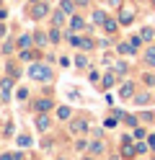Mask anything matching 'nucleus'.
I'll return each mask as SVG.
<instances>
[{"mask_svg":"<svg viewBox=\"0 0 155 160\" xmlns=\"http://www.w3.org/2000/svg\"><path fill=\"white\" fill-rule=\"evenodd\" d=\"M28 78L31 80H39V83H49V80H52V70L47 65H31L28 67Z\"/></svg>","mask_w":155,"mask_h":160,"instance_id":"nucleus-1","label":"nucleus"},{"mask_svg":"<svg viewBox=\"0 0 155 160\" xmlns=\"http://www.w3.org/2000/svg\"><path fill=\"white\" fill-rule=\"evenodd\" d=\"M134 21V8L132 5H121V11H119V23L121 26H129Z\"/></svg>","mask_w":155,"mask_h":160,"instance_id":"nucleus-2","label":"nucleus"},{"mask_svg":"<svg viewBox=\"0 0 155 160\" xmlns=\"http://www.w3.org/2000/svg\"><path fill=\"white\" fill-rule=\"evenodd\" d=\"M134 152H137V147L132 145L129 137H124V139H121V155H124V158H132Z\"/></svg>","mask_w":155,"mask_h":160,"instance_id":"nucleus-3","label":"nucleus"},{"mask_svg":"<svg viewBox=\"0 0 155 160\" xmlns=\"http://www.w3.org/2000/svg\"><path fill=\"white\" fill-rule=\"evenodd\" d=\"M49 13V8L44 3H34V8H31V18H44Z\"/></svg>","mask_w":155,"mask_h":160,"instance_id":"nucleus-4","label":"nucleus"},{"mask_svg":"<svg viewBox=\"0 0 155 160\" xmlns=\"http://www.w3.org/2000/svg\"><path fill=\"white\" fill-rule=\"evenodd\" d=\"M49 108H52V101H49V98H39V101H36V111H39V114H47Z\"/></svg>","mask_w":155,"mask_h":160,"instance_id":"nucleus-5","label":"nucleus"},{"mask_svg":"<svg viewBox=\"0 0 155 160\" xmlns=\"http://www.w3.org/2000/svg\"><path fill=\"white\" fill-rule=\"evenodd\" d=\"M36 129H39V132H47V129H49V116H47V114H39V119H36Z\"/></svg>","mask_w":155,"mask_h":160,"instance_id":"nucleus-6","label":"nucleus"},{"mask_svg":"<svg viewBox=\"0 0 155 160\" xmlns=\"http://www.w3.org/2000/svg\"><path fill=\"white\" fill-rule=\"evenodd\" d=\"M132 93H134V85H132V83H124V85L119 88V96H121V98H129Z\"/></svg>","mask_w":155,"mask_h":160,"instance_id":"nucleus-7","label":"nucleus"},{"mask_svg":"<svg viewBox=\"0 0 155 160\" xmlns=\"http://www.w3.org/2000/svg\"><path fill=\"white\" fill-rule=\"evenodd\" d=\"M101 26H103V28H106V31H109V34H114V31H116V26H119V21H111V18H106V21H103Z\"/></svg>","mask_w":155,"mask_h":160,"instance_id":"nucleus-8","label":"nucleus"},{"mask_svg":"<svg viewBox=\"0 0 155 160\" xmlns=\"http://www.w3.org/2000/svg\"><path fill=\"white\" fill-rule=\"evenodd\" d=\"M52 21H54V26H62V23H65V11L59 8V11H57L54 16H52Z\"/></svg>","mask_w":155,"mask_h":160,"instance_id":"nucleus-9","label":"nucleus"},{"mask_svg":"<svg viewBox=\"0 0 155 160\" xmlns=\"http://www.w3.org/2000/svg\"><path fill=\"white\" fill-rule=\"evenodd\" d=\"M0 88H3V98H8L10 91H13V80H3V85H0Z\"/></svg>","mask_w":155,"mask_h":160,"instance_id":"nucleus-10","label":"nucleus"},{"mask_svg":"<svg viewBox=\"0 0 155 160\" xmlns=\"http://www.w3.org/2000/svg\"><path fill=\"white\" fill-rule=\"evenodd\" d=\"M70 129L80 134V132H85V129H88V124H85V122H72V124H70Z\"/></svg>","mask_w":155,"mask_h":160,"instance_id":"nucleus-11","label":"nucleus"},{"mask_svg":"<svg viewBox=\"0 0 155 160\" xmlns=\"http://www.w3.org/2000/svg\"><path fill=\"white\" fill-rule=\"evenodd\" d=\"M145 62H147V65H152V67H155V47H150L147 52H145Z\"/></svg>","mask_w":155,"mask_h":160,"instance_id":"nucleus-12","label":"nucleus"},{"mask_svg":"<svg viewBox=\"0 0 155 160\" xmlns=\"http://www.w3.org/2000/svg\"><path fill=\"white\" fill-rule=\"evenodd\" d=\"M59 8H62L65 13H72V11H75V3H72V0H62V3H59Z\"/></svg>","mask_w":155,"mask_h":160,"instance_id":"nucleus-13","label":"nucleus"},{"mask_svg":"<svg viewBox=\"0 0 155 160\" xmlns=\"http://www.w3.org/2000/svg\"><path fill=\"white\" fill-rule=\"evenodd\" d=\"M31 44H34V36H21V39H18V47H21V49H26V47H31Z\"/></svg>","mask_w":155,"mask_h":160,"instance_id":"nucleus-14","label":"nucleus"},{"mask_svg":"<svg viewBox=\"0 0 155 160\" xmlns=\"http://www.w3.org/2000/svg\"><path fill=\"white\" fill-rule=\"evenodd\" d=\"M152 34H155V31H152L150 26H145L142 31H140V36H142V42H150V39H152Z\"/></svg>","mask_w":155,"mask_h":160,"instance_id":"nucleus-15","label":"nucleus"},{"mask_svg":"<svg viewBox=\"0 0 155 160\" xmlns=\"http://www.w3.org/2000/svg\"><path fill=\"white\" fill-rule=\"evenodd\" d=\"M114 83H116V75H114V72H109L106 78H103V88H111Z\"/></svg>","mask_w":155,"mask_h":160,"instance_id":"nucleus-16","label":"nucleus"},{"mask_svg":"<svg viewBox=\"0 0 155 160\" xmlns=\"http://www.w3.org/2000/svg\"><path fill=\"white\" fill-rule=\"evenodd\" d=\"M93 21H96V23H103V21H106V13H103V11H93Z\"/></svg>","mask_w":155,"mask_h":160,"instance_id":"nucleus-17","label":"nucleus"},{"mask_svg":"<svg viewBox=\"0 0 155 160\" xmlns=\"http://www.w3.org/2000/svg\"><path fill=\"white\" fill-rule=\"evenodd\" d=\"M75 65H78V67H88V57H85V54H78V57H75Z\"/></svg>","mask_w":155,"mask_h":160,"instance_id":"nucleus-18","label":"nucleus"},{"mask_svg":"<svg viewBox=\"0 0 155 160\" xmlns=\"http://www.w3.org/2000/svg\"><path fill=\"white\" fill-rule=\"evenodd\" d=\"M28 145H31V137L28 134H21L18 137V147H28Z\"/></svg>","mask_w":155,"mask_h":160,"instance_id":"nucleus-19","label":"nucleus"},{"mask_svg":"<svg viewBox=\"0 0 155 160\" xmlns=\"http://www.w3.org/2000/svg\"><path fill=\"white\" fill-rule=\"evenodd\" d=\"M90 152H93V155L103 152V142H90Z\"/></svg>","mask_w":155,"mask_h":160,"instance_id":"nucleus-20","label":"nucleus"},{"mask_svg":"<svg viewBox=\"0 0 155 160\" xmlns=\"http://www.w3.org/2000/svg\"><path fill=\"white\" fill-rule=\"evenodd\" d=\"M49 42H54V44L59 42V28H57V26H54V28L49 31Z\"/></svg>","mask_w":155,"mask_h":160,"instance_id":"nucleus-21","label":"nucleus"},{"mask_svg":"<svg viewBox=\"0 0 155 160\" xmlns=\"http://www.w3.org/2000/svg\"><path fill=\"white\" fill-rule=\"evenodd\" d=\"M119 52H121V54H132L134 47H132V44H119Z\"/></svg>","mask_w":155,"mask_h":160,"instance_id":"nucleus-22","label":"nucleus"},{"mask_svg":"<svg viewBox=\"0 0 155 160\" xmlns=\"http://www.w3.org/2000/svg\"><path fill=\"white\" fill-rule=\"evenodd\" d=\"M147 101H150V98L145 96V93H142V96H134V103H137V106H145V103H147Z\"/></svg>","mask_w":155,"mask_h":160,"instance_id":"nucleus-23","label":"nucleus"},{"mask_svg":"<svg viewBox=\"0 0 155 160\" xmlns=\"http://www.w3.org/2000/svg\"><path fill=\"white\" fill-rule=\"evenodd\" d=\"M34 42H36L39 47H44V44H47V36H44V34H34Z\"/></svg>","mask_w":155,"mask_h":160,"instance_id":"nucleus-24","label":"nucleus"},{"mask_svg":"<svg viewBox=\"0 0 155 160\" xmlns=\"http://www.w3.org/2000/svg\"><path fill=\"white\" fill-rule=\"evenodd\" d=\"M57 116H59V119H70V108H67V106H62L59 111H57Z\"/></svg>","mask_w":155,"mask_h":160,"instance_id":"nucleus-25","label":"nucleus"},{"mask_svg":"<svg viewBox=\"0 0 155 160\" xmlns=\"http://www.w3.org/2000/svg\"><path fill=\"white\" fill-rule=\"evenodd\" d=\"M70 23H72V28H83V18H78V16H75Z\"/></svg>","mask_w":155,"mask_h":160,"instance_id":"nucleus-26","label":"nucleus"},{"mask_svg":"<svg viewBox=\"0 0 155 160\" xmlns=\"http://www.w3.org/2000/svg\"><path fill=\"white\" fill-rule=\"evenodd\" d=\"M80 49H93V42H90V39H83V42H80Z\"/></svg>","mask_w":155,"mask_h":160,"instance_id":"nucleus-27","label":"nucleus"},{"mask_svg":"<svg viewBox=\"0 0 155 160\" xmlns=\"http://www.w3.org/2000/svg\"><path fill=\"white\" fill-rule=\"evenodd\" d=\"M0 160H16V152H3V155H0Z\"/></svg>","mask_w":155,"mask_h":160,"instance_id":"nucleus-28","label":"nucleus"},{"mask_svg":"<svg viewBox=\"0 0 155 160\" xmlns=\"http://www.w3.org/2000/svg\"><path fill=\"white\" fill-rule=\"evenodd\" d=\"M124 124H129V127H134V124H137V119H134V116H124Z\"/></svg>","mask_w":155,"mask_h":160,"instance_id":"nucleus-29","label":"nucleus"},{"mask_svg":"<svg viewBox=\"0 0 155 160\" xmlns=\"http://www.w3.org/2000/svg\"><path fill=\"white\" fill-rule=\"evenodd\" d=\"M80 42H83L80 36H70V44H72V47H80Z\"/></svg>","mask_w":155,"mask_h":160,"instance_id":"nucleus-30","label":"nucleus"},{"mask_svg":"<svg viewBox=\"0 0 155 160\" xmlns=\"http://www.w3.org/2000/svg\"><path fill=\"white\" fill-rule=\"evenodd\" d=\"M140 42H142V36H132V42H129V44H132L134 49H137V47H140Z\"/></svg>","mask_w":155,"mask_h":160,"instance_id":"nucleus-31","label":"nucleus"},{"mask_svg":"<svg viewBox=\"0 0 155 160\" xmlns=\"http://www.w3.org/2000/svg\"><path fill=\"white\" fill-rule=\"evenodd\" d=\"M21 59H34V52H26L23 49V52H21Z\"/></svg>","mask_w":155,"mask_h":160,"instance_id":"nucleus-32","label":"nucleus"},{"mask_svg":"<svg viewBox=\"0 0 155 160\" xmlns=\"http://www.w3.org/2000/svg\"><path fill=\"white\" fill-rule=\"evenodd\" d=\"M18 98H21V101H23V98H28V91H26V88H21V91H18Z\"/></svg>","mask_w":155,"mask_h":160,"instance_id":"nucleus-33","label":"nucleus"},{"mask_svg":"<svg viewBox=\"0 0 155 160\" xmlns=\"http://www.w3.org/2000/svg\"><path fill=\"white\" fill-rule=\"evenodd\" d=\"M5 18H8V13L3 11V8H0V21H5Z\"/></svg>","mask_w":155,"mask_h":160,"instance_id":"nucleus-34","label":"nucleus"},{"mask_svg":"<svg viewBox=\"0 0 155 160\" xmlns=\"http://www.w3.org/2000/svg\"><path fill=\"white\" fill-rule=\"evenodd\" d=\"M150 147H152V150H155V134H152V137H150Z\"/></svg>","mask_w":155,"mask_h":160,"instance_id":"nucleus-35","label":"nucleus"},{"mask_svg":"<svg viewBox=\"0 0 155 160\" xmlns=\"http://www.w3.org/2000/svg\"><path fill=\"white\" fill-rule=\"evenodd\" d=\"M109 3H111V5H121V0H109Z\"/></svg>","mask_w":155,"mask_h":160,"instance_id":"nucleus-36","label":"nucleus"},{"mask_svg":"<svg viewBox=\"0 0 155 160\" xmlns=\"http://www.w3.org/2000/svg\"><path fill=\"white\" fill-rule=\"evenodd\" d=\"M83 160H93V158H83Z\"/></svg>","mask_w":155,"mask_h":160,"instance_id":"nucleus-37","label":"nucleus"},{"mask_svg":"<svg viewBox=\"0 0 155 160\" xmlns=\"http://www.w3.org/2000/svg\"><path fill=\"white\" fill-rule=\"evenodd\" d=\"M31 3H39V0H31Z\"/></svg>","mask_w":155,"mask_h":160,"instance_id":"nucleus-38","label":"nucleus"}]
</instances>
